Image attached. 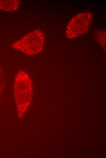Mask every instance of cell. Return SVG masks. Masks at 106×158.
<instances>
[{"label": "cell", "mask_w": 106, "mask_h": 158, "mask_svg": "<svg viewBox=\"0 0 106 158\" xmlns=\"http://www.w3.org/2000/svg\"><path fill=\"white\" fill-rule=\"evenodd\" d=\"M21 2L19 0H8L0 1V9L10 12L17 10L21 4Z\"/></svg>", "instance_id": "cell-4"}, {"label": "cell", "mask_w": 106, "mask_h": 158, "mask_svg": "<svg viewBox=\"0 0 106 158\" xmlns=\"http://www.w3.org/2000/svg\"><path fill=\"white\" fill-rule=\"evenodd\" d=\"M105 31L102 30L98 32L96 34V38L99 43L100 44L102 43V45L105 46L106 43V33Z\"/></svg>", "instance_id": "cell-5"}, {"label": "cell", "mask_w": 106, "mask_h": 158, "mask_svg": "<svg viewBox=\"0 0 106 158\" xmlns=\"http://www.w3.org/2000/svg\"><path fill=\"white\" fill-rule=\"evenodd\" d=\"M15 101L18 113L23 114L28 107L32 97L33 84L26 72L19 70L15 79L14 86Z\"/></svg>", "instance_id": "cell-1"}, {"label": "cell", "mask_w": 106, "mask_h": 158, "mask_svg": "<svg viewBox=\"0 0 106 158\" xmlns=\"http://www.w3.org/2000/svg\"><path fill=\"white\" fill-rule=\"evenodd\" d=\"M44 41V34L41 30L37 29L16 41L11 47L27 55H35L42 50Z\"/></svg>", "instance_id": "cell-2"}, {"label": "cell", "mask_w": 106, "mask_h": 158, "mask_svg": "<svg viewBox=\"0 0 106 158\" xmlns=\"http://www.w3.org/2000/svg\"><path fill=\"white\" fill-rule=\"evenodd\" d=\"M92 17V14L89 11L79 13L74 16L67 24L65 31L66 37L72 39L87 33Z\"/></svg>", "instance_id": "cell-3"}]
</instances>
